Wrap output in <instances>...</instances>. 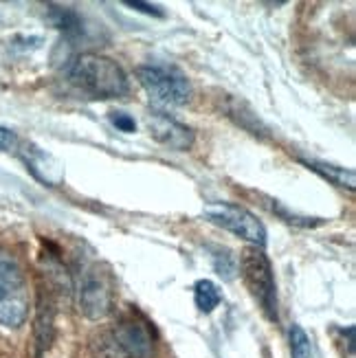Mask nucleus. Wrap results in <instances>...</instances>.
Listing matches in <instances>:
<instances>
[{
    "label": "nucleus",
    "mask_w": 356,
    "mask_h": 358,
    "mask_svg": "<svg viewBox=\"0 0 356 358\" xmlns=\"http://www.w3.org/2000/svg\"><path fill=\"white\" fill-rule=\"evenodd\" d=\"M69 82L90 99H126L130 80L119 62L99 53H80L66 66Z\"/></svg>",
    "instance_id": "1"
},
{
    "label": "nucleus",
    "mask_w": 356,
    "mask_h": 358,
    "mask_svg": "<svg viewBox=\"0 0 356 358\" xmlns=\"http://www.w3.org/2000/svg\"><path fill=\"white\" fill-rule=\"evenodd\" d=\"M29 315V288L18 257L0 248V325L20 328Z\"/></svg>",
    "instance_id": "2"
},
{
    "label": "nucleus",
    "mask_w": 356,
    "mask_h": 358,
    "mask_svg": "<svg viewBox=\"0 0 356 358\" xmlns=\"http://www.w3.org/2000/svg\"><path fill=\"white\" fill-rule=\"evenodd\" d=\"M238 271L242 273V279L246 288L251 290L255 301L259 303L264 317L273 323H277V286L271 259L264 253V248L259 246H246L242 251Z\"/></svg>",
    "instance_id": "3"
},
{
    "label": "nucleus",
    "mask_w": 356,
    "mask_h": 358,
    "mask_svg": "<svg viewBox=\"0 0 356 358\" xmlns=\"http://www.w3.org/2000/svg\"><path fill=\"white\" fill-rule=\"evenodd\" d=\"M138 84L159 106H185L192 99V84L180 69L167 64H143L134 71Z\"/></svg>",
    "instance_id": "4"
},
{
    "label": "nucleus",
    "mask_w": 356,
    "mask_h": 358,
    "mask_svg": "<svg viewBox=\"0 0 356 358\" xmlns=\"http://www.w3.org/2000/svg\"><path fill=\"white\" fill-rule=\"evenodd\" d=\"M203 215L207 222L234 233V236L251 242L253 246L264 248L266 244V227L262 224L255 213L240 205H234V202H211V205L205 207Z\"/></svg>",
    "instance_id": "5"
},
{
    "label": "nucleus",
    "mask_w": 356,
    "mask_h": 358,
    "mask_svg": "<svg viewBox=\"0 0 356 358\" xmlns=\"http://www.w3.org/2000/svg\"><path fill=\"white\" fill-rule=\"evenodd\" d=\"M148 128L150 134L157 138V141L169 150H176V152H185L190 150L196 141V134L190 126L176 121L174 117H169L163 110H152L148 115Z\"/></svg>",
    "instance_id": "6"
},
{
    "label": "nucleus",
    "mask_w": 356,
    "mask_h": 358,
    "mask_svg": "<svg viewBox=\"0 0 356 358\" xmlns=\"http://www.w3.org/2000/svg\"><path fill=\"white\" fill-rule=\"evenodd\" d=\"M77 292H80V310L88 319H104L106 315H111L113 290L99 273L86 271Z\"/></svg>",
    "instance_id": "7"
},
{
    "label": "nucleus",
    "mask_w": 356,
    "mask_h": 358,
    "mask_svg": "<svg viewBox=\"0 0 356 358\" xmlns=\"http://www.w3.org/2000/svg\"><path fill=\"white\" fill-rule=\"evenodd\" d=\"M115 341L130 358H152L154 354V338L145 321L123 319L115 330Z\"/></svg>",
    "instance_id": "8"
},
{
    "label": "nucleus",
    "mask_w": 356,
    "mask_h": 358,
    "mask_svg": "<svg viewBox=\"0 0 356 358\" xmlns=\"http://www.w3.org/2000/svg\"><path fill=\"white\" fill-rule=\"evenodd\" d=\"M18 154L29 172L40 182L49 185V187H57L62 180H64V165L46 150H42L34 143H24V145H20Z\"/></svg>",
    "instance_id": "9"
},
{
    "label": "nucleus",
    "mask_w": 356,
    "mask_h": 358,
    "mask_svg": "<svg viewBox=\"0 0 356 358\" xmlns=\"http://www.w3.org/2000/svg\"><path fill=\"white\" fill-rule=\"evenodd\" d=\"M49 20L66 40L75 42L86 36V27L82 15L73 7H62V5H49Z\"/></svg>",
    "instance_id": "10"
},
{
    "label": "nucleus",
    "mask_w": 356,
    "mask_h": 358,
    "mask_svg": "<svg viewBox=\"0 0 356 358\" xmlns=\"http://www.w3.org/2000/svg\"><path fill=\"white\" fill-rule=\"evenodd\" d=\"M308 169H313L315 174H319L323 180H328L336 187H343V189H354L356 185V176L352 169H346V167H339V165H332V163H323V161H315V159H299Z\"/></svg>",
    "instance_id": "11"
},
{
    "label": "nucleus",
    "mask_w": 356,
    "mask_h": 358,
    "mask_svg": "<svg viewBox=\"0 0 356 358\" xmlns=\"http://www.w3.org/2000/svg\"><path fill=\"white\" fill-rule=\"evenodd\" d=\"M220 299H222L220 290L211 279H200V282L194 284V303L200 313H205V315L213 313V310L218 308Z\"/></svg>",
    "instance_id": "12"
},
{
    "label": "nucleus",
    "mask_w": 356,
    "mask_h": 358,
    "mask_svg": "<svg viewBox=\"0 0 356 358\" xmlns=\"http://www.w3.org/2000/svg\"><path fill=\"white\" fill-rule=\"evenodd\" d=\"M209 255H211V264L213 271L218 273L222 279L231 282L238 275V257L229 251L225 246H209Z\"/></svg>",
    "instance_id": "13"
},
{
    "label": "nucleus",
    "mask_w": 356,
    "mask_h": 358,
    "mask_svg": "<svg viewBox=\"0 0 356 358\" xmlns=\"http://www.w3.org/2000/svg\"><path fill=\"white\" fill-rule=\"evenodd\" d=\"M290 354L292 358H311V338H308L301 325L290 328Z\"/></svg>",
    "instance_id": "14"
},
{
    "label": "nucleus",
    "mask_w": 356,
    "mask_h": 358,
    "mask_svg": "<svg viewBox=\"0 0 356 358\" xmlns=\"http://www.w3.org/2000/svg\"><path fill=\"white\" fill-rule=\"evenodd\" d=\"M273 205H271V209H273V213H277L282 217L284 222H288V224H299V227H317L319 222H313V217H299V215H295V213H288L280 202L277 200H271Z\"/></svg>",
    "instance_id": "15"
},
{
    "label": "nucleus",
    "mask_w": 356,
    "mask_h": 358,
    "mask_svg": "<svg viewBox=\"0 0 356 358\" xmlns=\"http://www.w3.org/2000/svg\"><path fill=\"white\" fill-rule=\"evenodd\" d=\"M111 121H113V126L119 130V132H126V134H132V132H136V121L130 117V115H126V113H111Z\"/></svg>",
    "instance_id": "16"
},
{
    "label": "nucleus",
    "mask_w": 356,
    "mask_h": 358,
    "mask_svg": "<svg viewBox=\"0 0 356 358\" xmlns=\"http://www.w3.org/2000/svg\"><path fill=\"white\" fill-rule=\"evenodd\" d=\"M126 7H132L136 11H143L148 15H157V18H163L165 11L159 5H150V3H141V0H126Z\"/></svg>",
    "instance_id": "17"
},
{
    "label": "nucleus",
    "mask_w": 356,
    "mask_h": 358,
    "mask_svg": "<svg viewBox=\"0 0 356 358\" xmlns=\"http://www.w3.org/2000/svg\"><path fill=\"white\" fill-rule=\"evenodd\" d=\"M13 143H15V134H13L9 128L0 126V152H3V150H9Z\"/></svg>",
    "instance_id": "18"
}]
</instances>
